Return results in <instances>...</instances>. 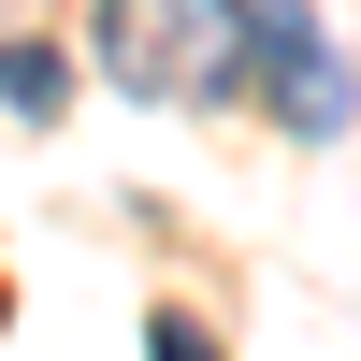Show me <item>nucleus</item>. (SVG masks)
Returning a JSON list of instances; mask_svg holds the SVG:
<instances>
[{
  "mask_svg": "<svg viewBox=\"0 0 361 361\" xmlns=\"http://www.w3.org/2000/svg\"><path fill=\"white\" fill-rule=\"evenodd\" d=\"M246 73L275 102V130H304V145H333L361 116V73H347L333 15H304V0H246Z\"/></svg>",
  "mask_w": 361,
  "mask_h": 361,
  "instance_id": "2",
  "label": "nucleus"
},
{
  "mask_svg": "<svg viewBox=\"0 0 361 361\" xmlns=\"http://www.w3.org/2000/svg\"><path fill=\"white\" fill-rule=\"evenodd\" d=\"M0 102H15V116H58V102H73V58H58V44H0Z\"/></svg>",
  "mask_w": 361,
  "mask_h": 361,
  "instance_id": "3",
  "label": "nucleus"
},
{
  "mask_svg": "<svg viewBox=\"0 0 361 361\" xmlns=\"http://www.w3.org/2000/svg\"><path fill=\"white\" fill-rule=\"evenodd\" d=\"M0 318H15V304H0Z\"/></svg>",
  "mask_w": 361,
  "mask_h": 361,
  "instance_id": "5",
  "label": "nucleus"
},
{
  "mask_svg": "<svg viewBox=\"0 0 361 361\" xmlns=\"http://www.w3.org/2000/svg\"><path fill=\"white\" fill-rule=\"evenodd\" d=\"M102 73L130 102H231L246 0H102Z\"/></svg>",
  "mask_w": 361,
  "mask_h": 361,
  "instance_id": "1",
  "label": "nucleus"
},
{
  "mask_svg": "<svg viewBox=\"0 0 361 361\" xmlns=\"http://www.w3.org/2000/svg\"><path fill=\"white\" fill-rule=\"evenodd\" d=\"M145 361H217V333L202 318H145Z\"/></svg>",
  "mask_w": 361,
  "mask_h": 361,
  "instance_id": "4",
  "label": "nucleus"
}]
</instances>
